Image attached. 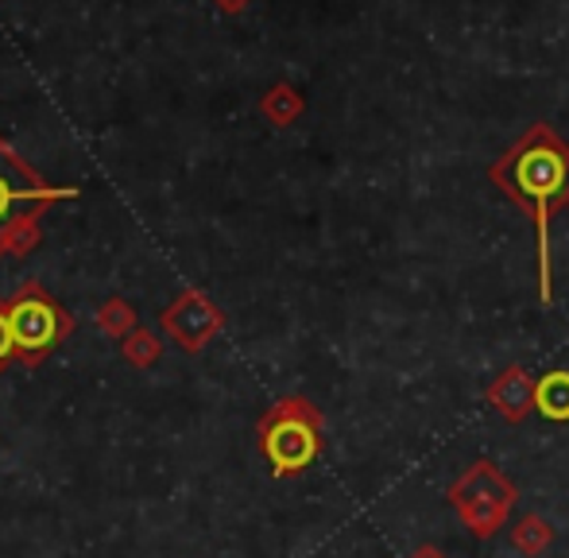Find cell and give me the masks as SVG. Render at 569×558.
<instances>
[{
  "mask_svg": "<svg viewBox=\"0 0 569 558\" xmlns=\"http://www.w3.org/2000/svg\"><path fill=\"white\" fill-rule=\"evenodd\" d=\"M535 411L547 422H566L569 427V369L542 372L539 388H535Z\"/></svg>",
  "mask_w": 569,
  "mask_h": 558,
  "instance_id": "cell-8",
  "label": "cell"
},
{
  "mask_svg": "<svg viewBox=\"0 0 569 558\" xmlns=\"http://www.w3.org/2000/svg\"><path fill=\"white\" fill-rule=\"evenodd\" d=\"M535 388H539V380H535L523 365H508V369H503L500 377L488 385L485 400L503 422L519 427V422L535 411Z\"/></svg>",
  "mask_w": 569,
  "mask_h": 558,
  "instance_id": "cell-5",
  "label": "cell"
},
{
  "mask_svg": "<svg viewBox=\"0 0 569 558\" xmlns=\"http://www.w3.org/2000/svg\"><path fill=\"white\" fill-rule=\"evenodd\" d=\"M263 113H268L276 124H291L295 117L302 113V98L291 90V86H276V90L263 98Z\"/></svg>",
  "mask_w": 569,
  "mask_h": 558,
  "instance_id": "cell-10",
  "label": "cell"
},
{
  "mask_svg": "<svg viewBox=\"0 0 569 558\" xmlns=\"http://www.w3.org/2000/svg\"><path fill=\"white\" fill-rule=\"evenodd\" d=\"M167 326H171L187 346H202L206 333L218 326V310H213V302H206L202 295H187V299L167 315Z\"/></svg>",
  "mask_w": 569,
  "mask_h": 558,
  "instance_id": "cell-7",
  "label": "cell"
},
{
  "mask_svg": "<svg viewBox=\"0 0 569 558\" xmlns=\"http://www.w3.org/2000/svg\"><path fill=\"white\" fill-rule=\"evenodd\" d=\"M47 198H51V187H43V182L0 143V249H4L8 233H12L23 218H31L36 206L47 202Z\"/></svg>",
  "mask_w": 569,
  "mask_h": 558,
  "instance_id": "cell-4",
  "label": "cell"
},
{
  "mask_svg": "<svg viewBox=\"0 0 569 558\" xmlns=\"http://www.w3.org/2000/svg\"><path fill=\"white\" fill-rule=\"evenodd\" d=\"M411 558H450V555H446L442 547H435V544H419L411 551Z\"/></svg>",
  "mask_w": 569,
  "mask_h": 558,
  "instance_id": "cell-12",
  "label": "cell"
},
{
  "mask_svg": "<svg viewBox=\"0 0 569 558\" xmlns=\"http://www.w3.org/2000/svg\"><path fill=\"white\" fill-rule=\"evenodd\" d=\"M260 442L271 469L279 477H295L310 469L322 454V411L310 400H283L260 427Z\"/></svg>",
  "mask_w": 569,
  "mask_h": 558,
  "instance_id": "cell-3",
  "label": "cell"
},
{
  "mask_svg": "<svg viewBox=\"0 0 569 558\" xmlns=\"http://www.w3.org/2000/svg\"><path fill=\"white\" fill-rule=\"evenodd\" d=\"M218 4H221V12H240L248 0H218Z\"/></svg>",
  "mask_w": 569,
  "mask_h": 558,
  "instance_id": "cell-13",
  "label": "cell"
},
{
  "mask_svg": "<svg viewBox=\"0 0 569 558\" xmlns=\"http://www.w3.org/2000/svg\"><path fill=\"white\" fill-rule=\"evenodd\" d=\"M566 206H569V202H566Z\"/></svg>",
  "mask_w": 569,
  "mask_h": 558,
  "instance_id": "cell-14",
  "label": "cell"
},
{
  "mask_svg": "<svg viewBox=\"0 0 569 558\" xmlns=\"http://www.w3.org/2000/svg\"><path fill=\"white\" fill-rule=\"evenodd\" d=\"M16 349V338H12V322H8V315H0V361H4L8 353Z\"/></svg>",
  "mask_w": 569,
  "mask_h": 558,
  "instance_id": "cell-11",
  "label": "cell"
},
{
  "mask_svg": "<svg viewBox=\"0 0 569 558\" xmlns=\"http://www.w3.org/2000/svg\"><path fill=\"white\" fill-rule=\"evenodd\" d=\"M8 322H12L16 346L31 349V353L47 349L54 341V333H59V315H54L51 302L39 299V295H23V299L8 310Z\"/></svg>",
  "mask_w": 569,
  "mask_h": 558,
  "instance_id": "cell-6",
  "label": "cell"
},
{
  "mask_svg": "<svg viewBox=\"0 0 569 558\" xmlns=\"http://www.w3.org/2000/svg\"><path fill=\"white\" fill-rule=\"evenodd\" d=\"M511 547H516L523 558H542L555 547V524L547 520V516H519L516 528H511Z\"/></svg>",
  "mask_w": 569,
  "mask_h": 558,
  "instance_id": "cell-9",
  "label": "cell"
},
{
  "mask_svg": "<svg viewBox=\"0 0 569 558\" xmlns=\"http://www.w3.org/2000/svg\"><path fill=\"white\" fill-rule=\"evenodd\" d=\"M446 500L472 539H492L508 528L511 512H516L519 485L492 458H477L453 477Z\"/></svg>",
  "mask_w": 569,
  "mask_h": 558,
  "instance_id": "cell-2",
  "label": "cell"
},
{
  "mask_svg": "<svg viewBox=\"0 0 569 558\" xmlns=\"http://www.w3.org/2000/svg\"><path fill=\"white\" fill-rule=\"evenodd\" d=\"M492 182L531 213L535 237H539V299H555V268H550V218L562 202H569V148L547 124H535L516 148H508L492 167Z\"/></svg>",
  "mask_w": 569,
  "mask_h": 558,
  "instance_id": "cell-1",
  "label": "cell"
}]
</instances>
